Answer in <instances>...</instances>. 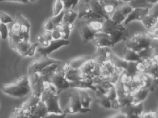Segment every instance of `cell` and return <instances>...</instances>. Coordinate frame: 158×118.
I'll return each mask as SVG.
<instances>
[{"label": "cell", "instance_id": "cell-1", "mask_svg": "<svg viewBox=\"0 0 158 118\" xmlns=\"http://www.w3.org/2000/svg\"><path fill=\"white\" fill-rule=\"evenodd\" d=\"M0 89L6 95L22 98L29 94L31 87L28 77L24 75L14 83L0 84Z\"/></svg>", "mask_w": 158, "mask_h": 118}, {"label": "cell", "instance_id": "cell-2", "mask_svg": "<svg viewBox=\"0 0 158 118\" xmlns=\"http://www.w3.org/2000/svg\"><path fill=\"white\" fill-rule=\"evenodd\" d=\"M78 19H105L107 15L102 10L101 5L98 0H85L78 8Z\"/></svg>", "mask_w": 158, "mask_h": 118}, {"label": "cell", "instance_id": "cell-3", "mask_svg": "<svg viewBox=\"0 0 158 118\" xmlns=\"http://www.w3.org/2000/svg\"><path fill=\"white\" fill-rule=\"evenodd\" d=\"M158 40H152L147 33H136L127 40L126 47L138 54L149 48L158 49Z\"/></svg>", "mask_w": 158, "mask_h": 118}, {"label": "cell", "instance_id": "cell-4", "mask_svg": "<svg viewBox=\"0 0 158 118\" xmlns=\"http://www.w3.org/2000/svg\"><path fill=\"white\" fill-rule=\"evenodd\" d=\"M102 32L110 35L113 46L121 41H126L129 36L128 29L121 24L114 22L107 15L105 18Z\"/></svg>", "mask_w": 158, "mask_h": 118}, {"label": "cell", "instance_id": "cell-5", "mask_svg": "<svg viewBox=\"0 0 158 118\" xmlns=\"http://www.w3.org/2000/svg\"><path fill=\"white\" fill-rule=\"evenodd\" d=\"M41 100L44 102L48 109V113L62 114L64 112L59 105V94L56 87L52 85L48 89L45 90L41 95Z\"/></svg>", "mask_w": 158, "mask_h": 118}, {"label": "cell", "instance_id": "cell-6", "mask_svg": "<svg viewBox=\"0 0 158 118\" xmlns=\"http://www.w3.org/2000/svg\"><path fill=\"white\" fill-rule=\"evenodd\" d=\"M69 103L65 107L64 112L66 114L74 113H86L91 111L90 108H85L82 107L79 99V94L78 90L71 92L68 95Z\"/></svg>", "mask_w": 158, "mask_h": 118}, {"label": "cell", "instance_id": "cell-7", "mask_svg": "<svg viewBox=\"0 0 158 118\" xmlns=\"http://www.w3.org/2000/svg\"><path fill=\"white\" fill-rule=\"evenodd\" d=\"M61 62L62 61L57 60L50 58L48 56L42 55L41 58L34 59L29 64L28 68V75L30 77L35 73H39L41 71L50 64Z\"/></svg>", "mask_w": 158, "mask_h": 118}, {"label": "cell", "instance_id": "cell-8", "mask_svg": "<svg viewBox=\"0 0 158 118\" xmlns=\"http://www.w3.org/2000/svg\"><path fill=\"white\" fill-rule=\"evenodd\" d=\"M50 82L56 87L58 94L70 87L69 82L65 78V72L56 71L49 76Z\"/></svg>", "mask_w": 158, "mask_h": 118}, {"label": "cell", "instance_id": "cell-9", "mask_svg": "<svg viewBox=\"0 0 158 118\" xmlns=\"http://www.w3.org/2000/svg\"><path fill=\"white\" fill-rule=\"evenodd\" d=\"M117 99L120 103V108L134 103L133 94L127 91L123 85L121 77L115 85Z\"/></svg>", "mask_w": 158, "mask_h": 118}, {"label": "cell", "instance_id": "cell-10", "mask_svg": "<svg viewBox=\"0 0 158 118\" xmlns=\"http://www.w3.org/2000/svg\"><path fill=\"white\" fill-rule=\"evenodd\" d=\"M133 9V8L128 3L123 2L115 9L110 18L115 23L121 24L122 22H124L126 18Z\"/></svg>", "mask_w": 158, "mask_h": 118}, {"label": "cell", "instance_id": "cell-11", "mask_svg": "<svg viewBox=\"0 0 158 118\" xmlns=\"http://www.w3.org/2000/svg\"><path fill=\"white\" fill-rule=\"evenodd\" d=\"M120 77L124 87L128 92L134 94L141 88L137 75L135 76H128L123 71Z\"/></svg>", "mask_w": 158, "mask_h": 118}, {"label": "cell", "instance_id": "cell-12", "mask_svg": "<svg viewBox=\"0 0 158 118\" xmlns=\"http://www.w3.org/2000/svg\"><path fill=\"white\" fill-rule=\"evenodd\" d=\"M120 108V112L124 113L126 118H141L144 109L142 102L132 103L121 107Z\"/></svg>", "mask_w": 158, "mask_h": 118}, {"label": "cell", "instance_id": "cell-13", "mask_svg": "<svg viewBox=\"0 0 158 118\" xmlns=\"http://www.w3.org/2000/svg\"><path fill=\"white\" fill-rule=\"evenodd\" d=\"M70 41L68 39H52L50 41L49 44L46 47H41L38 50V52L41 55H48L52 53L53 51L59 49L63 46H67L70 44Z\"/></svg>", "mask_w": 158, "mask_h": 118}, {"label": "cell", "instance_id": "cell-14", "mask_svg": "<svg viewBox=\"0 0 158 118\" xmlns=\"http://www.w3.org/2000/svg\"><path fill=\"white\" fill-rule=\"evenodd\" d=\"M80 20L81 21L78 22L77 27L82 41L83 43L86 44L89 41H92L95 34L97 33L90 28V26L86 22L85 19Z\"/></svg>", "mask_w": 158, "mask_h": 118}, {"label": "cell", "instance_id": "cell-15", "mask_svg": "<svg viewBox=\"0 0 158 118\" xmlns=\"http://www.w3.org/2000/svg\"><path fill=\"white\" fill-rule=\"evenodd\" d=\"M158 3L149 10L148 12L144 19L141 21L147 29H149L155 25L158 22Z\"/></svg>", "mask_w": 158, "mask_h": 118}, {"label": "cell", "instance_id": "cell-16", "mask_svg": "<svg viewBox=\"0 0 158 118\" xmlns=\"http://www.w3.org/2000/svg\"><path fill=\"white\" fill-rule=\"evenodd\" d=\"M149 9L148 8H134L128 14L125 20V25L128 24L134 21H141L144 19L148 12Z\"/></svg>", "mask_w": 158, "mask_h": 118}, {"label": "cell", "instance_id": "cell-17", "mask_svg": "<svg viewBox=\"0 0 158 118\" xmlns=\"http://www.w3.org/2000/svg\"><path fill=\"white\" fill-rule=\"evenodd\" d=\"M121 69L122 68L116 67L110 61L107 60L103 62L100 66V76L105 79H108Z\"/></svg>", "mask_w": 158, "mask_h": 118}, {"label": "cell", "instance_id": "cell-18", "mask_svg": "<svg viewBox=\"0 0 158 118\" xmlns=\"http://www.w3.org/2000/svg\"><path fill=\"white\" fill-rule=\"evenodd\" d=\"M40 100V97L32 95L27 100L22 104L21 107L23 109L25 118H30L33 110L36 107Z\"/></svg>", "mask_w": 158, "mask_h": 118}, {"label": "cell", "instance_id": "cell-19", "mask_svg": "<svg viewBox=\"0 0 158 118\" xmlns=\"http://www.w3.org/2000/svg\"><path fill=\"white\" fill-rule=\"evenodd\" d=\"M92 41L97 47H113L110 35L103 32L96 33Z\"/></svg>", "mask_w": 158, "mask_h": 118}, {"label": "cell", "instance_id": "cell-20", "mask_svg": "<svg viewBox=\"0 0 158 118\" xmlns=\"http://www.w3.org/2000/svg\"><path fill=\"white\" fill-rule=\"evenodd\" d=\"M99 2L103 12L108 16L112 14L115 9L123 2L122 0H101Z\"/></svg>", "mask_w": 158, "mask_h": 118}, {"label": "cell", "instance_id": "cell-21", "mask_svg": "<svg viewBox=\"0 0 158 118\" xmlns=\"http://www.w3.org/2000/svg\"><path fill=\"white\" fill-rule=\"evenodd\" d=\"M48 79L49 80L48 76L40 75V77L37 81L34 84L31 85V89L33 92L32 95L40 97L44 91V82Z\"/></svg>", "mask_w": 158, "mask_h": 118}, {"label": "cell", "instance_id": "cell-22", "mask_svg": "<svg viewBox=\"0 0 158 118\" xmlns=\"http://www.w3.org/2000/svg\"><path fill=\"white\" fill-rule=\"evenodd\" d=\"M106 56L107 59L110 61L115 66L122 68L123 69L124 71L125 70L127 66L128 61L119 58L110 49H109L107 51Z\"/></svg>", "mask_w": 158, "mask_h": 118}, {"label": "cell", "instance_id": "cell-23", "mask_svg": "<svg viewBox=\"0 0 158 118\" xmlns=\"http://www.w3.org/2000/svg\"><path fill=\"white\" fill-rule=\"evenodd\" d=\"M64 13V10H63L58 15L53 16L46 20L43 24V27L44 29L51 31L53 30L57 25L61 23L62 22Z\"/></svg>", "mask_w": 158, "mask_h": 118}, {"label": "cell", "instance_id": "cell-24", "mask_svg": "<svg viewBox=\"0 0 158 118\" xmlns=\"http://www.w3.org/2000/svg\"><path fill=\"white\" fill-rule=\"evenodd\" d=\"M48 114V109L44 102L41 100L38 103L37 105L33 110L30 118H46Z\"/></svg>", "mask_w": 158, "mask_h": 118}, {"label": "cell", "instance_id": "cell-25", "mask_svg": "<svg viewBox=\"0 0 158 118\" xmlns=\"http://www.w3.org/2000/svg\"><path fill=\"white\" fill-rule=\"evenodd\" d=\"M74 28L73 23H63L59 24L55 26L54 29L58 30L61 35V39H68L71 31Z\"/></svg>", "mask_w": 158, "mask_h": 118}, {"label": "cell", "instance_id": "cell-26", "mask_svg": "<svg viewBox=\"0 0 158 118\" xmlns=\"http://www.w3.org/2000/svg\"><path fill=\"white\" fill-rule=\"evenodd\" d=\"M128 3L133 9L142 8L150 9L158 3V0H133Z\"/></svg>", "mask_w": 158, "mask_h": 118}, {"label": "cell", "instance_id": "cell-27", "mask_svg": "<svg viewBox=\"0 0 158 118\" xmlns=\"http://www.w3.org/2000/svg\"><path fill=\"white\" fill-rule=\"evenodd\" d=\"M85 20L87 24L96 33L102 32L105 19L96 18V19H85Z\"/></svg>", "mask_w": 158, "mask_h": 118}, {"label": "cell", "instance_id": "cell-28", "mask_svg": "<svg viewBox=\"0 0 158 118\" xmlns=\"http://www.w3.org/2000/svg\"><path fill=\"white\" fill-rule=\"evenodd\" d=\"M91 56H85L70 59L68 60L70 68L73 69H79L80 67L89 60L91 59Z\"/></svg>", "mask_w": 158, "mask_h": 118}, {"label": "cell", "instance_id": "cell-29", "mask_svg": "<svg viewBox=\"0 0 158 118\" xmlns=\"http://www.w3.org/2000/svg\"><path fill=\"white\" fill-rule=\"evenodd\" d=\"M107 96L111 102V107L114 109H118L120 108V103L117 99V93L115 86H113L109 89Z\"/></svg>", "mask_w": 158, "mask_h": 118}, {"label": "cell", "instance_id": "cell-30", "mask_svg": "<svg viewBox=\"0 0 158 118\" xmlns=\"http://www.w3.org/2000/svg\"><path fill=\"white\" fill-rule=\"evenodd\" d=\"M85 75L83 74L79 69H72L70 68L65 73V78L69 82L79 81L82 80L84 78Z\"/></svg>", "mask_w": 158, "mask_h": 118}, {"label": "cell", "instance_id": "cell-31", "mask_svg": "<svg viewBox=\"0 0 158 118\" xmlns=\"http://www.w3.org/2000/svg\"><path fill=\"white\" fill-rule=\"evenodd\" d=\"M32 43L29 40H24L17 43L14 51L22 56H27V52Z\"/></svg>", "mask_w": 158, "mask_h": 118}, {"label": "cell", "instance_id": "cell-32", "mask_svg": "<svg viewBox=\"0 0 158 118\" xmlns=\"http://www.w3.org/2000/svg\"><path fill=\"white\" fill-rule=\"evenodd\" d=\"M137 76L140 83V87L148 89H149L151 86L153 78H155L145 73H138Z\"/></svg>", "mask_w": 158, "mask_h": 118}, {"label": "cell", "instance_id": "cell-33", "mask_svg": "<svg viewBox=\"0 0 158 118\" xmlns=\"http://www.w3.org/2000/svg\"><path fill=\"white\" fill-rule=\"evenodd\" d=\"M124 60L129 62H142V59L139 55L132 50L125 47L124 50Z\"/></svg>", "mask_w": 158, "mask_h": 118}, {"label": "cell", "instance_id": "cell-34", "mask_svg": "<svg viewBox=\"0 0 158 118\" xmlns=\"http://www.w3.org/2000/svg\"><path fill=\"white\" fill-rule=\"evenodd\" d=\"M96 67V63L94 60H89L86 62L81 67L80 71L84 75H90L93 76V73Z\"/></svg>", "mask_w": 158, "mask_h": 118}, {"label": "cell", "instance_id": "cell-35", "mask_svg": "<svg viewBox=\"0 0 158 118\" xmlns=\"http://www.w3.org/2000/svg\"><path fill=\"white\" fill-rule=\"evenodd\" d=\"M150 92L148 88H141L136 91L134 94V101L133 103L142 102L146 99Z\"/></svg>", "mask_w": 158, "mask_h": 118}, {"label": "cell", "instance_id": "cell-36", "mask_svg": "<svg viewBox=\"0 0 158 118\" xmlns=\"http://www.w3.org/2000/svg\"><path fill=\"white\" fill-rule=\"evenodd\" d=\"M79 99L82 107L85 108H90L92 98L85 90L79 89Z\"/></svg>", "mask_w": 158, "mask_h": 118}, {"label": "cell", "instance_id": "cell-37", "mask_svg": "<svg viewBox=\"0 0 158 118\" xmlns=\"http://www.w3.org/2000/svg\"><path fill=\"white\" fill-rule=\"evenodd\" d=\"M70 87L72 88H79V89H91L93 91L97 90L96 87L94 85H90L82 80L79 81L69 82Z\"/></svg>", "mask_w": 158, "mask_h": 118}, {"label": "cell", "instance_id": "cell-38", "mask_svg": "<svg viewBox=\"0 0 158 118\" xmlns=\"http://www.w3.org/2000/svg\"><path fill=\"white\" fill-rule=\"evenodd\" d=\"M96 96H97L96 101L102 107L106 108H111V102L107 97V95L102 94L98 90L96 91Z\"/></svg>", "mask_w": 158, "mask_h": 118}, {"label": "cell", "instance_id": "cell-39", "mask_svg": "<svg viewBox=\"0 0 158 118\" xmlns=\"http://www.w3.org/2000/svg\"><path fill=\"white\" fill-rule=\"evenodd\" d=\"M77 13L73 10L72 9L64 10L62 22L73 23L74 21L77 19Z\"/></svg>", "mask_w": 158, "mask_h": 118}, {"label": "cell", "instance_id": "cell-40", "mask_svg": "<svg viewBox=\"0 0 158 118\" xmlns=\"http://www.w3.org/2000/svg\"><path fill=\"white\" fill-rule=\"evenodd\" d=\"M62 62V61L61 62L55 63L50 64L49 65L44 68L42 71L39 72L38 73L40 75H46V76L49 77V76L50 75L52 74L56 71L57 68L59 67Z\"/></svg>", "mask_w": 158, "mask_h": 118}, {"label": "cell", "instance_id": "cell-41", "mask_svg": "<svg viewBox=\"0 0 158 118\" xmlns=\"http://www.w3.org/2000/svg\"><path fill=\"white\" fill-rule=\"evenodd\" d=\"M136 62H129L127 63V66L124 71L128 76H135L139 73L136 69Z\"/></svg>", "mask_w": 158, "mask_h": 118}, {"label": "cell", "instance_id": "cell-42", "mask_svg": "<svg viewBox=\"0 0 158 118\" xmlns=\"http://www.w3.org/2000/svg\"><path fill=\"white\" fill-rule=\"evenodd\" d=\"M64 9V5L62 0H54L53 4V16L60 14Z\"/></svg>", "mask_w": 158, "mask_h": 118}, {"label": "cell", "instance_id": "cell-43", "mask_svg": "<svg viewBox=\"0 0 158 118\" xmlns=\"http://www.w3.org/2000/svg\"><path fill=\"white\" fill-rule=\"evenodd\" d=\"M64 5V10L73 9L79 2V0H62Z\"/></svg>", "mask_w": 158, "mask_h": 118}, {"label": "cell", "instance_id": "cell-44", "mask_svg": "<svg viewBox=\"0 0 158 118\" xmlns=\"http://www.w3.org/2000/svg\"><path fill=\"white\" fill-rule=\"evenodd\" d=\"M13 22V20L10 15L4 12L0 11V22L7 24Z\"/></svg>", "mask_w": 158, "mask_h": 118}, {"label": "cell", "instance_id": "cell-45", "mask_svg": "<svg viewBox=\"0 0 158 118\" xmlns=\"http://www.w3.org/2000/svg\"><path fill=\"white\" fill-rule=\"evenodd\" d=\"M9 30L8 26L5 24L0 23V34L1 38L3 40H6L9 37Z\"/></svg>", "mask_w": 158, "mask_h": 118}, {"label": "cell", "instance_id": "cell-46", "mask_svg": "<svg viewBox=\"0 0 158 118\" xmlns=\"http://www.w3.org/2000/svg\"><path fill=\"white\" fill-rule=\"evenodd\" d=\"M12 118H25L23 109L20 107H16L13 109Z\"/></svg>", "mask_w": 158, "mask_h": 118}, {"label": "cell", "instance_id": "cell-47", "mask_svg": "<svg viewBox=\"0 0 158 118\" xmlns=\"http://www.w3.org/2000/svg\"><path fill=\"white\" fill-rule=\"evenodd\" d=\"M158 29L156 27L155 29L153 30H149L147 32V34L151 38V39L154 40H158Z\"/></svg>", "mask_w": 158, "mask_h": 118}, {"label": "cell", "instance_id": "cell-48", "mask_svg": "<svg viewBox=\"0 0 158 118\" xmlns=\"http://www.w3.org/2000/svg\"><path fill=\"white\" fill-rule=\"evenodd\" d=\"M158 117V113L156 111H150L146 113H142L141 118H157Z\"/></svg>", "mask_w": 158, "mask_h": 118}, {"label": "cell", "instance_id": "cell-49", "mask_svg": "<svg viewBox=\"0 0 158 118\" xmlns=\"http://www.w3.org/2000/svg\"><path fill=\"white\" fill-rule=\"evenodd\" d=\"M39 43H35L31 44L28 52H27V56L29 57H33L35 53L36 49L37 47L38 46Z\"/></svg>", "mask_w": 158, "mask_h": 118}, {"label": "cell", "instance_id": "cell-50", "mask_svg": "<svg viewBox=\"0 0 158 118\" xmlns=\"http://www.w3.org/2000/svg\"><path fill=\"white\" fill-rule=\"evenodd\" d=\"M36 40L39 41L41 44H42L43 47H46L49 44L50 41H47L43 38L42 35H38L36 36Z\"/></svg>", "mask_w": 158, "mask_h": 118}, {"label": "cell", "instance_id": "cell-51", "mask_svg": "<svg viewBox=\"0 0 158 118\" xmlns=\"http://www.w3.org/2000/svg\"><path fill=\"white\" fill-rule=\"evenodd\" d=\"M42 35L43 38H44L45 40H47V41H50L52 39L51 31L46 30V31H45V32L43 33V35Z\"/></svg>", "mask_w": 158, "mask_h": 118}, {"label": "cell", "instance_id": "cell-52", "mask_svg": "<svg viewBox=\"0 0 158 118\" xmlns=\"http://www.w3.org/2000/svg\"><path fill=\"white\" fill-rule=\"evenodd\" d=\"M52 39H61V33L58 30L54 29L52 31Z\"/></svg>", "mask_w": 158, "mask_h": 118}, {"label": "cell", "instance_id": "cell-53", "mask_svg": "<svg viewBox=\"0 0 158 118\" xmlns=\"http://www.w3.org/2000/svg\"><path fill=\"white\" fill-rule=\"evenodd\" d=\"M66 113L64 112L62 114H57V113H48L46 118H64L66 117Z\"/></svg>", "mask_w": 158, "mask_h": 118}, {"label": "cell", "instance_id": "cell-54", "mask_svg": "<svg viewBox=\"0 0 158 118\" xmlns=\"http://www.w3.org/2000/svg\"><path fill=\"white\" fill-rule=\"evenodd\" d=\"M4 1L15 2H20V3L26 4V3H28L29 0H0V2Z\"/></svg>", "mask_w": 158, "mask_h": 118}, {"label": "cell", "instance_id": "cell-55", "mask_svg": "<svg viewBox=\"0 0 158 118\" xmlns=\"http://www.w3.org/2000/svg\"><path fill=\"white\" fill-rule=\"evenodd\" d=\"M110 118H126V115L124 113L120 112L115 114L112 117H110Z\"/></svg>", "mask_w": 158, "mask_h": 118}, {"label": "cell", "instance_id": "cell-56", "mask_svg": "<svg viewBox=\"0 0 158 118\" xmlns=\"http://www.w3.org/2000/svg\"><path fill=\"white\" fill-rule=\"evenodd\" d=\"M132 1H133V0H122V1L123 2H125V3H129V2H131Z\"/></svg>", "mask_w": 158, "mask_h": 118}, {"label": "cell", "instance_id": "cell-57", "mask_svg": "<svg viewBox=\"0 0 158 118\" xmlns=\"http://www.w3.org/2000/svg\"><path fill=\"white\" fill-rule=\"evenodd\" d=\"M37 0H30V1L31 2H35Z\"/></svg>", "mask_w": 158, "mask_h": 118}, {"label": "cell", "instance_id": "cell-58", "mask_svg": "<svg viewBox=\"0 0 158 118\" xmlns=\"http://www.w3.org/2000/svg\"><path fill=\"white\" fill-rule=\"evenodd\" d=\"M0 23H1V22H0Z\"/></svg>", "mask_w": 158, "mask_h": 118}]
</instances>
